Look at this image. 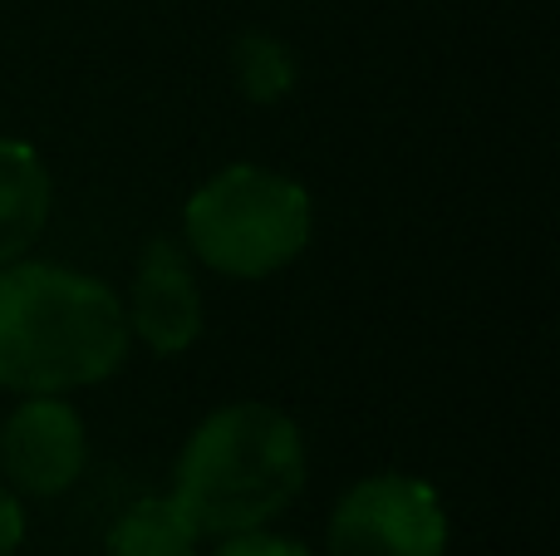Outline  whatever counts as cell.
Listing matches in <instances>:
<instances>
[{
  "label": "cell",
  "instance_id": "6da1fadb",
  "mask_svg": "<svg viewBox=\"0 0 560 556\" xmlns=\"http://www.w3.org/2000/svg\"><path fill=\"white\" fill-rule=\"evenodd\" d=\"M128 355V311L104 281L49 262L0 266V384L69 394L98 384Z\"/></svg>",
  "mask_w": 560,
  "mask_h": 556
},
{
  "label": "cell",
  "instance_id": "7a4b0ae2",
  "mask_svg": "<svg viewBox=\"0 0 560 556\" xmlns=\"http://www.w3.org/2000/svg\"><path fill=\"white\" fill-rule=\"evenodd\" d=\"M305 488V443L276 404H226L192 429L167 498L197 537L252 532L285 512Z\"/></svg>",
  "mask_w": 560,
  "mask_h": 556
},
{
  "label": "cell",
  "instance_id": "3957f363",
  "mask_svg": "<svg viewBox=\"0 0 560 556\" xmlns=\"http://www.w3.org/2000/svg\"><path fill=\"white\" fill-rule=\"evenodd\" d=\"M183 232L212 271L261 281L305 252L310 197L285 173L232 163L192 193L183 212Z\"/></svg>",
  "mask_w": 560,
  "mask_h": 556
},
{
  "label": "cell",
  "instance_id": "277c9868",
  "mask_svg": "<svg viewBox=\"0 0 560 556\" xmlns=\"http://www.w3.org/2000/svg\"><path fill=\"white\" fill-rule=\"evenodd\" d=\"M447 512L423 478L378 473L339 498L329 556H443Z\"/></svg>",
  "mask_w": 560,
  "mask_h": 556
},
{
  "label": "cell",
  "instance_id": "5b68a950",
  "mask_svg": "<svg viewBox=\"0 0 560 556\" xmlns=\"http://www.w3.org/2000/svg\"><path fill=\"white\" fill-rule=\"evenodd\" d=\"M89 463V433L74 404L59 394H30L5 424H0V473L10 488L30 498H59L79 483Z\"/></svg>",
  "mask_w": 560,
  "mask_h": 556
},
{
  "label": "cell",
  "instance_id": "8992f818",
  "mask_svg": "<svg viewBox=\"0 0 560 556\" xmlns=\"http://www.w3.org/2000/svg\"><path fill=\"white\" fill-rule=\"evenodd\" d=\"M128 325L158 355H183L202 335V291H197V276L187 266L183 246H173L167 236H153L138 256Z\"/></svg>",
  "mask_w": 560,
  "mask_h": 556
},
{
  "label": "cell",
  "instance_id": "52a82bcc",
  "mask_svg": "<svg viewBox=\"0 0 560 556\" xmlns=\"http://www.w3.org/2000/svg\"><path fill=\"white\" fill-rule=\"evenodd\" d=\"M49 222V173L30 143L0 138V266L20 262Z\"/></svg>",
  "mask_w": 560,
  "mask_h": 556
},
{
  "label": "cell",
  "instance_id": "ba28073f",
  "mask_svg": "<svg viewBox=\"0 0 560 556\" xmlns=\"http://www.w3.org/2000/svg\"><path fill=\"white\" fill-rule=\"evenodd\" d=\"M197 528L183 518L173 498H138L118 512L108 528L104 552L108 556H192L197 552Z\"/></svg>",
  "mask_w": 560,
  "mask_h": 556
},
{
  "label": "cell",
  "instance_id": "9c48e42d",
  "mask_svg": "<svg viewBox=\"0 0 560 556\" xmlns=\"http://www.w3.org/2000/svg\"><path fill=\"white\" fill-rule=\"evenodd\" d=\"M232 79L252 104H276V99H285L295 89V59L276 35L252 30V35H242L232 45Z\"/></svg>",
  "mask_w": 560,
  "mask_h": 556
},
{
  "label": "cell",
  "instance_id": "30bf717a",
  "mask_svg": "<svg viewBox=\"0 0 560 556\" xmlns=\"http://www.w3.org/2000/svg\"><path fill=\"white\" fill-rule=\"evenodd\" d=\"M217 556H310V547H300V542L290 537H276V532H232V537L217 547Z\"/></svg>",
  "mask_w": 560,
  "mask_h": 556
},
{
  "label": "cell",
  "instance_id": "8fae6325",
  "mask_svg": "<svg viewBox=\"0 0 560 556\" xmlns=\"http://www.w3.org/2000/svg\"><path fill=\"white\" fill-rule=\"evenodd\" d=\"M20 542H25V508L10 488H0V556H15Z\"/></svg>",
  "mask_w": 560,
  "mask_h": 556
}]
</instances>
